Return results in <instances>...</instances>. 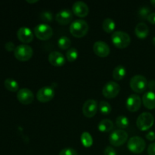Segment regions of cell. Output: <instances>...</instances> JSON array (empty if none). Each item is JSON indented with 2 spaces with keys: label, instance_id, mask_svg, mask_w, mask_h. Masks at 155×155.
Listing matches in <instances>:
<instances>
[{
  "label": "cell",
  "instance_id": "obj_14",
  "mask_svg": "<svg viewBox=\"0 0 155 155\" xmlns=\"http://www.w3.org/2000/svg\"><path fill=\"white\" fill-rule=\"evenodd\" d=\"M93 51L98 57L105 58L110 54V47L105 42L97 41L93 45Z\"/></svg>",
  "mask_w": 155,
  "mask_h": 155
},
{
  "label": "cell",
  "instance_id": "obj_11",
  "mask_svg": "<svg viewBox=\"0 0 155 155\" xmlns=\"http://www.w3.org/2000/svg\"><path fill=\"white\" fill-rule=\"evenodd\" d=\"M98 110L97 101L94 99H89L85 101L83 105V114L86 117H93Z\"/></svg>",
  "mask_w": 155,
  "mask_h": 155
},
{
  "label": "cell",
  "instance_id": "obj_30",
  "mask_svg": "<svg viewBox=\"0 0 155 155\" xmlns=\"http://www.w3.org/2000/svg\"><path fill=\"white\" fill-rule=\"evenodd\" d=\"M151 10H150L149 8L146 7V6H144V7L140 8V9L139 10L138 12V15H139V18L142 20H147L148 19V16L151 13Z\"/></svg>",
  "mask_w": 155,
  "mask_h": 155
},
{
  "label": "cell",
  "instance_id": "obj_32",
  "mask_svg": "<svg viewBox=\"0 0 155 155\" xmlns=\"http://www.w3.org/2000/svg\"><path fill=\"white\" fill-rule=\"evenodd\" d=\"M58 155H78V154L74 148H66L62 149Z\"/></svg>",
  "mask_w": 155,
  "mask_h": 155
},
{
  "label": "cell",
  "instance_id": "obj_6",
  "mask_svg": "<svg viewBox=\"0 0 155 155\" xmlns=\"http://www.w3.org/2000/svg\"><path fill=\"white\" fill-rule=\"evenodd\" d=\"M130 88L136 93H142L148 87L147 79L142 75H136L130 80Z\"/></svg>",
  "mask_w": 155,
  "mask_h": 155
},
{
  "label": "cell",
  "instance_id": "obj_29",
  "mask_svg": "<svg viewBox=\"0 0 155 155\" xmlns=\"http://www.w3.org/2000/svg\"><path fill=\"white\" fill-rule=\"evenodd\" d=\"M112 107L108 102L101 101L99 104V110L102 114L107 115L111 112Z\"/></svg>",
  "mask_w": 155,
  "mask_h": 155
},
{
  "label": "cell",
  "instance_id": "obj_7",
  "mask_svg": "<svg viewBox=\"0 0 155 155\" xmlns=\"http://www.w3.org/2000/svg\"><path fill=\"white\" fill-rule=\"evenodd\" d=\"M34 35L40 40L45 41L49 39L53 35V30L46 24H39L34 27Z\"/></svg>",
  "mask_w": 155,
  "mask_h": 155
},
{
  "label": "cell",
  "instance_id": "obj_10",
  "mask_svg": "<svg viewBox=\"0 0 155 155\" xmlns=\"http://www.w3.org/2000/svg\"><path fill=\"white\" fill-rule=\"evenodd\" d=\"M54 97V91L50 86H44L39 89L36 93V98L42 103L48 102Z\"/></svg>",
  "mask_w": 155,
  "mask_h": 155
},
{
  "label": "cell",
  "instance_id": "obj_18",
  "mask_svg": "<svg viewBox=\"0 0 155 155\" xmlns=\"http://www.w3.org/2000/svg\"><path fill=\"white\" fill-rule=\"evenodd\" d=\"M48 61L54 67H61L65 64V57L63 54L57 51H52L48 55Z\"/></svg>",
  "mask_w": 155,
  "mask_h": 155
},
{
  "label": "cell",
  "instance_id": "obj_35",
  "mask_svg": "<svg viewBox=\"0 0 155 155\" xmlns=\"http://www.w3.org/2000/svg\"><path fill=\"white\" fill-rule=\"evenodd\" d=\"M148 155H155V142L149 145L148 148Z\"/></svg>",
  "mask_w": 155,
  "mask_h": 155
},
{
  "label": "cell",
  "instance_id": "obj_25",
  "mask_svg": "<svg viewBox=\"0 0 155 155\" xmlns=\"http://www.w3.org/2000/svg\"><path fill=\"white\" fill-rule=\"evenodd\" d=\"M81 142L82 144L86 148H89L93 144V139L90 133L88 132H83L81 135Z\"/></svg>",
  "mask_w": 155,
  "mask_h": 155
},
{
  "label": "cell",
  "instance_id": "obj_41",
  "mask_svg": "<svg viewBox=\"0 0 155 155\" xmlns=\"http://www.w3.org/2000/svg\"><path fill=\"white\" fill-rule=\"evenodd\" d=\"M152 42H153V44H154V45H155V37H154L152 39Z\"/></svg>",
  "mask_w": 155,
  "mask_h": 155
},
{
  "label": "cell",
  "instance_id": "obj_23",
  "mask_svg": "<svg viewBox=\"0 0 155 155\" xmlns=\"http://www.w3.org/2000/svg\"><path fill=\"white\" fill-rule=\"evenodd\" d=\"M5 87L8 89V91L12 92H15L18 91L19 89V86H18V83L15 80L12 78H8L5 80L4 82Z\"/></svg>",
  "mask_w": 155,
  "mask_h": 155
},
{
  "label": "cell",
  "instance_id": "obj_2",
  "mask_svg": "<svg viewBox=\"0 0 155 155\" xmlns=\"http://www.w3.org/2000/svg\"><path fill=\"white\" fill-rule=\"evenodd\" d=\"M111 41L114 45L118 48H125L131 42V38L130 35L126 32L117 30L113 33L111 36Z\"/></svg>",
  "mask_w": 155,
  "mask_h": 155
},
{
  "label": "cell",
  "instance_id": "obj_33",
  "mask_svg": "<svg viewBox=\"0 0 155 155\" xmlns=\"http://www.w3.org/2000/svg\"><path fill=\"white\" fill-rule=\"evenodd\" d=\"M104 155H117V151L113 147L107 146L104 149Z\"/></svg>",
  "mask_w": 155,
  "mask_h": 155
},
{
  "label": "cell",
  "instance_id": "obj_1",
  "mask_svg": "<svg viewBox=\"0 0 155 155\" xmlns=\"http://www.w3.org/2000/svg\"><path fill=\"white\" fill-rule=\"evenodd\" d=\"M89 24L83 19H77L73 21L70 26V32L77 38H82L87 34L89 31Z\"/></svg>",
  "mask_w": 155,
  "mask_h": 155
},
{
  "label": "cell",
  "instance_id": "obj_24",
  "mask_svg": "<svg viewBox=\"0 0 155 155\" xmlns=\"http://www.w3.org/2000/svg\"><path fill=\"white\" fill-rule=\"evenodd\" d=\"M115 27V22L113 19L111 18H105L103 21L102 23V28L106 33H110L114 30Z\"/></svg>",
  "mask_w": 155,
  "mask_h": 155
},
{
  "label": "cell",
  "instance_id": "obj_34",
  "mask_svg": "<svg viewBox=\"0 0 155 155\" xmlns=\"http://www.w3.org/2000/svg\"><path fill=\"white\" fill-rule=\"evenodd\" d=\"M5 49L7 50V51H15L16 47L15 46V44H14L12 42H6V44L5 45Z\"/></svg>",
  "mask_w": 155,
  "mask_h": 155
},
{
  "label": "cell",
  "instance_id": "obj_13",
  "mask_svg": "<svg viewBox=\"0 0 155 155\" xmlns=\"http://www.w3.org/2000/svg\"><path fill=\"white\" fill-rule=\"evenodd\" d=\"M17 98L23 104H30L34 100V95L30 89L24 88L18 90Z\"/></svg>",
  "mask_w": 155,
  "mask_h": 155
},
{
  "label": "cell",
  "instance_id": "obj_3",
  "mask_svg": "<svg viewBox=\"0 0 155 155\" xmlns=\"http://www.w3.org/2000/svg\"><path fill=\"white\" fill-rule=\"evenodd\" d=\"M14 54H15V58L20 61H27L33 56V50L30 45L21 44L15 48Z\"/></svg>",
  "mask_w": 155,
  "mask_h": 155
},
{
  "label": "cell",
  "instance_id": "obj_8",
  "mask_svg": "<svg viewBox=\"0 0 155 155\" xmlns=\"http://www.w3.org/2000/svg\"><path fill=\"white\" fill-rule=\"evenodd\" d=\"M128 139V134L124 130H114L109 136V142L110 145L115 147H119L127 142Z\"/></svg>",
  "mask_w": 155,
  "mask_h": 155
},
{
  "label": "cell",
  "instance_id": "obj_37",
  "mask_svg": "<svg viewBox=\"0 0 155 155\" xmlns=\"http://www.w3.org/2000/svg\"><path fill=\"white\" fill-rule=\"evenodd\" d=\"M147 20H148V22L151 23V24H155V12L150 14Z\"/></svg>",
  "mask_w": 155,
  "mask_h": 155
},
{
  "label": "cell",
  "instance_id": "obj_9",
  "mask_svg": "<svg viewBox=\"0 0 155 155\" xmlns=\"http://www.w3.org/2000/svg\"><path fill=\"white\" fill-rule=\"evenodd\" d=\"M120 91V86L114 81H110L106 83L102 89V94L105 98H114L117 97Z\"/></svg>",
  "mask_w": 155,
  "mask_h": 155
},
{
  "label": "cell",
  "instance_id": "obj_17",
  "mask_svg": "<svg viewBox=\"0 0 155 155\" xmlns=\"http://www.w3.org/2000/svg\"><path fill=\"white\" fill-rule=\"evenodd\" d=\"M73 18H74L73 12L68 9L60 11L55 16V20L57 21V22L61 25H66V24H70L72 21Z\"/></svg>",
  "mask_w": 155,
  "mask_h": 155
},
{
  "label": "cell",
  "instance_id": "obj_28",
  "mask_svg": "<svg viewBox=\"0 0 155 155\" xmlns=\"http://www.w3.org/2000/svg\"><path fill=\"white\" fill-rule=\"evenodd\" d=\"M78 51L77 50L76 48H71L67 51L66 53V58L68 59V61L70 62H74L78 58Z\"/></svg>",
  "mask_w": 155,
  "mask_h": 155
},
{
  "label": "cell",
  "instance_id": "obj_31",
  "mask_svg": "<svg viewBox=\"0 0 155 155\" xmlns=\"http://www.w3.org/2000/svg\"><path fill=\"white\" fill-rule=\"evenodd\" d=\"M41 19L45 22H51L53 19V15L51 12H43L40 15Z\"/></svg>",
  "mask_w": 155,
  "mask_h": 155
},
{
  "label": "cell",
  "instance_id": "obj_15",
  "mask_svg": "<svg viewBox=\"0 0 155 155\" xmlns=\"http://www.w3.org/2000/svg\"><path fill=\"white\" fill-rule=\"evenodd\" d=\"M142 105V99L140 97L136 94L130 95L126 102V106L130 112H136L140 109Z\"/></svg>",
  "mask_w": 155,
  "mask_h": 155
},
{
  "label": "cell",
  "instance_id": "obj_19",
  "mask_svg": "<svg viewBox=\"0 0 155 155\" xmlns=\"http://www.w3.org/2000/svg\"><path fill=\"white\" fill-rule=\"evenodd\" d=\"M142 103L147 109L154 110L155 109V93L154 92H147L142 97Z\"/></svg>",
  "mask_w": 155,
  "mask_h": 155
},
{
  "label": "cell",
  "instance_id": "obj_21",
  "mask_svg": "<svg viewBox=\"0 0 155 155\" xmlns=\"http://www.w3.org/2000/svg\"><path fill=\"white\" fill-rule=\"evenodd\" d=\"M98 130L102 133H108L111 131L114 128V124L110 120L104 119L100 121L98 126Z\"/></svg>",
  "mask_w": 155,
  "mask_h": 155
},
{
  "label": "cell",
  "instance_id": "obj_20",
  "mask_svg": "<svg viewBox=\"0 0 155 155\" xmlns=\"http://www.w3.org/2000/svg\"><path fill=\"white\" fill-rule=\"evenodd\" d=\"M135 33L139 39H145L149 34V27L145 23H139L135 28Z\"/></svg>",
  "mask_w": 155,
  "mask_h": 155
},
{
  "label": "cell",
  "instance_id": "obj_39",
  "mask_svg": "<svg viewBox=\"0 0 155 155\" xmlns=\"http://www.w3.org/2000/svg\"><path fill=\"white\" fill-rule=\"evenodd\" d=\"M27 2H28V3H36V2H37V0H34V1H29V0H27Z\"/></svg>",
  "mask_w": 155,
  "mask_h": 155
},
{
  "label": "cell",
  "instance_id": "obj_40",
  "mask_svg": "<svg viewBox=\"0 0 155 155\" xmlns=\"http://www.w3.org/2000/svg\"><path fill=\"white\" fill-rule=\"evenodd\" d=\"M151 4L155 8V0H151Z\"/></svg>",
  "mask_w": 155,
  "mask_h": 155
},
{
  "label": "cell",
  "instance_id": "obj_38",
  "mask_svg": "<svg viewBox=\"0 0 155 155\" xmlns=\"http://www.w3.org/2000/svg\"><path fill=\"white\" fill-rule=\"evenodd\" d=\"M148 87L149 88L151 92L155 90V80H150L149 82L148 83Z\"/></svg>",
  "mask_w": 155,
  "mask_h": 155
},
{
  "label": "cell",
  "instance_id": "obj_4",
  "mask_svg": "<svg viewBox=\"0 0 155 155\" xmlns=\"http://www.w3.org/2000/svg\"><path fill=\"white\" fill-rule=\"evenodd\" d=\"M154 118L151 113L144 112L141 114L136 120V126L141 131H147L154 125Z\"/></svg>",
  "mask_w": 155,
  "mask_h": 155
},
{
  "label": "cell",
  "instance_id": "obj_27",
  "mask_svg": "<svg viewBox=\"0 0 155 155\" xmlns=\"http://www.w3.org/2000/svg\"><path fill=\"white\" fill-rule=\"evenodd\" d=\"M116 124L117 127H119L120 130H123V129H126L128 127L129 124H130V121L127 117L124 116V115H120L118 117L116 120Z\"/></svg>",
  "mask_w": 155,
  "mask_h": 155
},
{
  "label": "cell",
  "instance_id": "obj_12",
  "mask_svg": "<svg viewBox=\"0 0 155 155\" xmlns=\"http://www.w3.org/2000/svg\"><path fill=\"white\" fill-rule=\"evenodd\" d=\"M18 39L23 43H30L33 40L34 33L27 27H22L18 29L17 32Z\"/></svg>",
  "mask_w": 155,
  "mask_h": 155
},
{
  "label": "cell",
  "instance_id": "obj_5",
  "mask_svg": "<svg viewBox=\"0 0 155 155\" xmlns=\"http://www.w3.org/2000/svg\"><path fill=\"white\" fill-rule=\"evenodd\" d=\"M145 140L140 136H133L127 142V148L133 154H141L145 148Z\"/></svg>",
  "mask_w": 155,
  "mask_h": 155
},
{
  "label": "cell",
  "instance_id": "obj_36",
  "mask_svg": "<svg viewBox=\"0 0 155 155\" xmlns=\"http://www.w3.org/2000/svg\"><path fill=\"white\" fill-rule=\"evenodd\" d=\"M145 137L149 141H154L155 140V133L153 131H150L145 135Z\"/></svg>",
  "mask_w": 155,
  "mask_h": 155
},
{
  "label": "cell",
  "instance_id": "obj_16",
  "mask_svg": "<svg viewBox=\"0 0 155 155\" xmlns=\"http://www.w3.org/2000/svg\"><path fill=\"white\" fill-rule=\"evenodd\" d=\"M72 12L79 18H85L89 14V8L84 2L78 1L73 5Z\"/></svg>",
  "mask_w": 155,
  "mask_h": 155
},
{
  "label": "cell",
  "instance_id": "obj_26",
  "mask_svg": "<svg viewBox=\"0 0 155 155\" xmlns=\"http://www.w3.org/2000/svg\"><path fill=\"white\" fill-rule=\"evenodd\" d=\"M58 45L59 48L62 50L68 49L71 45V41L68 37L63 36L58 39Z\"/></svg>",
  "mask_w": 155,
  "mask_h": 155
},
{
  "label": "cell",
  "instance_id": "obj_22",
  "mask_svg": "<svg viewBox=\"0 0 155 155\" xmlns=\"http://www.w3.org/2000/svg\"><path fill=\"white\" fill-rule=\"evenodd\" d=\"M127 70L123 65H118L113 71V78L115 80H121L125 77Z\"/></svg>",
  "mask_w": 155,
  "mask_h": 155
}]
</instances>
